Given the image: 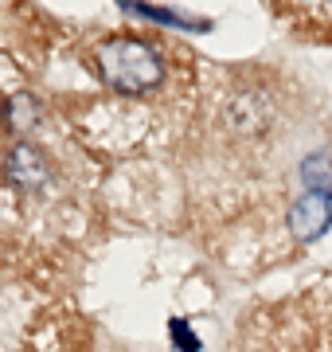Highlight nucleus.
<instances>
[{
  "instance_id": "obj_1",
  "label": "nucleus",
  "mask_w": 332,
  "mask_h": 352,
  "mask_svg": "<svg viewBox=\"0 0 332 352\" xmlns=\"http://www.w3.org/2000/svg\"><path fill=\"white\" fill-rule=\"evenodd\" d=\"M94 63L102 71V78L121 94H141L161 82V55L141 39H106L94 47Z\"/></svg>"
},
{
  "instance_id": "obj_2",
  "label": "nucleus",
  "mask_w": 332,
  "mask_h": 352,
  "mask_svg": "<svg viewBox=\"0 0 332 352\" xmlns=\"http://www.w3.org/2000/svg\"><path fill=\"white\" fill-rule=\"evenodd\" d=\"M289 227L301 243L320 239L332 227V192H309L289 208Z\"/></svg>"
},
{
  "instance_id": "obj_3",
  "label": "nucleus",
  "mask_w": 332,
  "mask_h": 352,
  "mask_svg": "<svg viewBox=\"0 0 332 352\" xmlns=\"http://www.w3.org/2000/svg\"><path fill=\"white\" fill-rule=\"evenodd\" d=\"M301 176H305V184H313L317 192H332V161L324 153L309 157V161L301 164Z\"/></svg>"
},
{
  "instance_id": "obj_4",
  "label": "nucleus",
  "mask_w": 332,
  "mask_h": 352,
  "mask_svg": "<svg viewBox=\"0 0 332 352\" xmlns=\"http://www.w3.org/2000/svg\"><path fill=\"white\" fill-rule=\"evenodd\" d=\"M168 333H172V340H176V349L180 352H200V337L192 333V325L188 321H168Z\"/></svg>"
}]
</instances>
